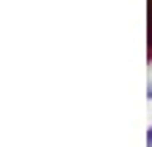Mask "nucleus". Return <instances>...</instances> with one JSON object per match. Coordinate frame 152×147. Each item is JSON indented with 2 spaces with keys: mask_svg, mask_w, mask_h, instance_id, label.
I'll return each mask as SVG.
<instances>
[{
  "mask_svg": "<svg viewBox=\"0 0 152 147\" xmlns=\"http://www.w3.org/2000/svg\"><path fill=\"white\" fill-rule=\"evenodd\" d=\"M149 46H152V11H149Z\"/></svg>",
  "mask_w": 152,
  "mask_h": 147,
  "instance_id": "obj_1",
  "label": "nucleus"
},
{
  "mask_svg": "<svg viewBox=\"0 0 152 147\" xmlns=\"http://www.w3.org/2000/svg\"><path fill=\"white\" fill-rule=\"evenodd\" d=\"M149 147H152V131H149Z\"/></svg>",
  "mask_w": 152,
  "mask_h": 147,
  "instance_id": "obj_2",
  "label": "nucleus"
},
{
  "mask_svg": "<svg viewBox=\"0 0 152 147\" xmlns=\"http://www.w3.org/2000/svg\"><path fill=\"white\" fill-rule=\"evenodd\" d=\"M149 98H152V87H149Z\"/></svg>",
  "mask_w": 152,
  "mask_h": 147,
  "instance_id": "obj_3",
  "label": "nucleus"
}]
</instances>
